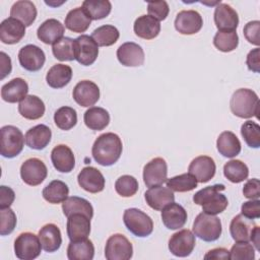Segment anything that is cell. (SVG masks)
Here are the masks:
<instances>
[{
	"label": "cell",
	"instance_id": "1",
	"mask_svg": "<svg viewBox=\"0 0 260 260\" xmlns=\"http://www.w3.org/2000/svg\"><path fill=\"white\" fill-rule=\"evenodd\" d=\"M123 150L121 138L112 132L100 135L91 148L93 159L101 166L109 167L117 162Z\"/></svg>",
	"mask_w": 260,
	"mask_h": 260
},
{
	"label": "cell",
	"instance_id": "2",
	"mask_svg": "<svg viewBox=\"0 0 260 260\" xmlns=\"http://www.w3.org/2000/svg\"><path fill=\"white\" fill-rule=\"evenodd\" d=\"M224 189L225 187L223 184L207 186L194 194L193 201L202 206L203 212L216 215L224 211L229 204L226 196L221 193Z\"/></svg>",
	"mask_w": 260,
	"mask_h": 260
},
{
	"label": "cell",
	"instance_id": "3",
	"mask_svg": "<svg viewBox=\"0 0 260 260\" xmlns=\"http://www.w3.org/2000/svg\"><path fill=\"white\" fill-rule=\"evenodd\" d=\"M230 108L233 114L239 118L248 119L254 116L259 118V98L252 89H237L231 98Z\"/></svg>",
	"mask_w": 260,
	"mask_h": 260
},
{
	"label": "cell",
	"instance_id": "4",
	"mask_svg": "<svg viewBox=\"0 0 260 260\" xmlns=\"http://www.w3.org/2000/svg\"><path fill=\"white\" fill-rule=\"evenodd\" d=\"M0 134L1 155L7 158L17 156L22 151L25 141L22 132L15 126L6 125L1 128Z\"/></svg>",
	"mask_w": 260,
	"mask_h": 260
},
{
	"label": "cell",
	"instance_id": "5",
	"mask_svg": "<svg viewBox=\"0 0 260 260\" xmlns=\"http://www.w3.org/2000/svg\"><path fill=\"white\" fill-rule=\"evenodd\" d=\"M221 231V221L213 214L201 212L193 222V234L205 242L216 241L220 237Z\"/></svg>",
	"mask_w": 260,
	"mask_h": 260
},
{
	"label": "cell",
	"instance_id": "6",
	"mask_svg": "<svg viewBox=\"0 0 260 260\" xmlns=\"http://www.w3.org/2000/svg\"><path fill=\"white\" fill-rule=\"evenodd\" d=\"M123 221L128 231L139 238L147 237L153 231V221L150 216L137 208L126 209Z\"/></svg>",
	"mask_w": 260,
	"mask_h": 260
},
{
	"label": "cell",
	"instance_id": "7",
	"mask_svg": "<svg viewBox=\"0 0 260 260\" xmlns=\"http://www.w3.org/2000/svg\"><path fill=\"white\" fill-rule=\"evenodd\" d=\"M42 248L40 238L29 232L20 234L14 241L15 256L21 260L36 259L41 254Z\"/></svg>",
	"mask_w": 260,
	"mask_h": 260
},
{
	"label": "cell",
	"instance_id": "8",
	"mask_svg": "<svg viewBox=\"0 0 260 260\" xmlns=\"http://www.w3.org/2000/svg\"><path fill=\"white\" fill-rule=\"evenodd\" d=\"M133 255L130 241L122 234L112 235L106 243L105 257L108 260H129Z\"/></svg>",
	"mask_w": 260,
	"mask_h": 260
},
{
	"label": "cell",
	"instance_id": "9",
	"mask_svg": "<svg viewBox=\"0 0 260 260\" xmlns=\"http://www.w3.org/2000/svg\"><path fill=\"white\" fill-rule=\"evenodd\" d=\"M74 53L75 60L83 65L89 66L98 58L99 46L93 39L87 35H81L74 39Z\"/></svg>",
	"mask_w": 260,
	"mask_h": 260
},
{
	"label": "cell",
	"instance_id": "10",
	"mask_svg": "<svg viewBox=\"0 0 260 260\" xmlns=\"http://www.w3.org/2000/svg\"><path fill=\"white\" fill-rule=\"evenodd\" d=\"M48 170L43 160L37 157L26 159L20 167V177L29 186H38L47 178Z\"/></svg>",
	"mask_w": 260,
	"mask_h": 260
},
{
	"label": "cell",
	"instance_id": "11",
	"mask_svg": "<svg viewBox=\"0 0 260 260\" xmlns=\"http://www.w3.org/2000/svg\"><path fill=\"white\" fill-rule=\"evenodd\" d=\"M195 244V235L185 229L172 235L169 240V250L177 257H187L193 252Z\"/></svg>",
	"mask_w": 260,
	"mask_h": 260
},
{
	"label": "cell",
	"instance_id": "12",
	"mask_svg": "<svg viewBox=\"0 0 260 260\" xmlns=\"http://www.w3.org/2000/svg\"><path fill=\"white\" fill-rule=\"evenodd\" d=\"M168 177V166L162 157H154L143 168V181L147 187L162 185Z\"/></svg>",
	"mask_w": 260,
	"mask_h": 260
},
{
	"label": "cell",
	"instance_id": "13",
	"mask_svg": "<svg viewBox=\"0 0 260 260\" xmlns=\"http://www.w3.org/2000/svg\"><path fill=\"white\" fill-rule=\"evenodd\" d=\"M18 61L22 68L27 71H38L40 70L46 61V56L44 51L36 45L23 46L18 52Z\"/></svg>",
	"mask_w": 260,
	"mask_h": 260
},
{
	"label": "cell",
	"instance_id": "14",
	"mask_svg": "<svg viewBox=\"0 0 260 260\" xmlns=\"http://www.w3.org/2000/svg\"><path fill=\"white\" fill-rule=\"evenodd\" d=\"M213 18L218 31H235L239 24L237 11L226 3H219L215 7Z\"/></svg>",
	"mask_w": 260,
	"mask_h": 260
},
{
	"label": "cell",
	"instance_id": "15",
	"mask_svg": "<svg viewBox=\"0 0 260 260\" xmlns=\"http://www.w3.org/2000/svg\"><path fill=\"white\" fill-rule=\"evenodd\" d=\"M202 25V16L195 10H182L175 19V28L182 35H194L201 29Z\"/></svg>",
	"mask_w": 260,
	"mask_h": 260
},
{
	"label": "cell",
	"instance_id": "16",
	"mask_svg": "<svg viewBox=\"0 0 260 260\" xmlns=\"http://www.w3.org/2000/svg\"><path fill=\"white\" fill-rule=\"evenodd\" d=\"M189 174H191L197 182L206 183L210 181L216 171V166L210 156L200 155L195 157L189 165Z\"/></svg>",
	"mask_w": 260,
	"mask_h": 260
},
{
	"label": "cell",
	"instance_id": "17",
	"mask_svg": "<svg viewBox=\"0 0 260 260\" xmlns=\"http://www.w3.org/2000/svg\"><path fill=\"white\" fill-rule=\"evenodd\" d=\"M72 96L79 106L90 107L100 100V88L90 80H81L74 86Z\"/></svg>",
	"mask_w": 260,
	"mask_h": 260
},
{
	"label": "cell",
	"instance_id": "18",
	"mask_svg": "<svg viewBox=\"0 0 260 260\" xmlns=\"http://www.w3.org/2000/svg\"><path fill=\"white\" fill-rule=\"evenodd\" d=\"M119 62L127 67H138L144 63V51L136 43L127 42L117 50Z\"/></svg>",
	"mask_w": 260,
	"mask_h": 260
},
{
	"label": "cell",
	"instance_id": "19",
	"mask_svg": "<svg viewBox=\"0 0 260 260\" xmlns=\"http://www.w3.org/2000/svg\"><path fill=\"white\" fill-rule=\"evenodd\" d=\"M77 182L83 190L89 193H99L104 190L106 180L98 169L85 167L78 174Z\"/></svg>",
	"mask_w": 260,
	"mask_h": 260
},
{
	"label": "cell",
	"instance_id": "20",
	"mask_svg": "<svg viewBox=\"0 0 260 260\" xmlns=\"http://www.w3.org/2000/svg\"><path fill=\"white\" fill-rule=\"evenodd\" d=\"M67 235L70 241L86 239L90 234V218L82 213H74L67 219Z\"/></svg>",
	"mask_w": 260,
	"mask_h": 260
},
{
	"label": "cell",
	"instance_id": "21",
	"mask_svg": "<svg viewBox=\"0 0 260 260\" xmlns=\"http://www.w3.org/2000/svg\"><path fill=\"white\" fill-rule=\"evenodd\" d=\"M144 198L149 207L154 210H162L167 205L174 202L175 195L171 189L159 185L150 187L144 193Z\"/></svg>",
	"mask_w": 260,
	"mask_h": 260
},
{
	"label": "cell",
	"instance_id": "22",
	"mask_svg": "<svg viewBox=\"0 0 260 260\" xmlns=\"http://www.w3.org/2000/svg\"><path fill=\"white\" fill-rule=\"evenodd\" d=\"M25 35V25L19 20L8 17L0 24V40L7 45H13L20 42Z\"/></svg>",
	"mask_w": 260,
	"mask_h": 260
},
{
	"label": "cell",
	"instance_id": "23",
	"mask_svg": "<svg viewBox=\"0 0 260 260\" xmlns=\"http://www.w3.org/2000/svg\"><path fill=\"white\" fill-rule=\"evenodd\" d=\"M187 211L185 208L175 202L170 203L161 211V220L169 230H179L183 228L187 221Z\"/></svg>",
	"mask_w": 260,
	"mask_h": 260
},
{
	"label": "cell",
	"instance_id": "24",
	"mask_svg": "<svg viewBox=\"0 0 260 260\" xmlns=\"http://www.w3.org/2000/svg\"><path fill=\"white\" fill-rule=\"evenodd\" d=\"M51 160L54 168L60 173H70L75 166V157L71 148L65 144H59L52 149Z\"/></svg>",
	"mask_w": 260,
	"mask_h": 260
},
{
	"label": "cell",
	"instance_id": "25",
	"mask_svg": "<svg viewBox=\"0 0 260 260\" xmlns=\"http://www.w3.org/2000/svg\"><path fill=\"white\" fill-rule=\"evenodd\" d=\"M65 31L64 25L55 18H49L45 20L38 28L37 36L44 44L51 45L63 38Z\"/></svg>",
	"mask_w": 260,
	"mask_h": 260
},
{
	"label": "cell",
	"instance_id": "26",
	"mask_svg": "<svg viewBox=\"0 0 260 260\" xmlns=\"http://www.w3.org/2000/svg\"><path fill=\"white\" fill-rule=\"evenodd\" d=\"M28 92V85L26 81L20 77L13 78L1 87V98L7 103L21 102Z\"/></svg>",
	"mask_w": 260,
	"mask_h": 260
},
{
	"label": "cell",
	"instance_id": "27",
	"mask_svg": "<svg viewBox=\"0 0 260 260\" xmlns=\"http://www.w3.org/2000/svg\"><path fill=\"white\" fill-rule=\"evenodd\" d=\"M51 137V129L44 124H40L27 130L24 136V140L29 148L42 150L50 143Z\"/></svg>",
	"mask_w": 260,
	"mask_h": 260
},
{
	"label": "cell",
	"instance_id": "28",
	"mask_svg": "<svg viewBox=\"0 0 260 260\" xmlns=\"http://www.w3.org/2000/svg\"><path fill=\"white\" fill-rule=\"evenodd\" d=\"M39 238L43 249L52 253L57 251L62 244V237L59 228L54 223H47L39 231Z\"/></svg>",
	"mask_w": 260,
	"mask_h": 260
},
{
	"label": "cell",
	"instance_id": "29",
	"mask_svg": "<svg viewBox=\"0 0 260 260\" xmlns=\"http://www.w3.org/2000/svg\"><path fill=\"white\" fill-rule=\"evenodd\" d=\"M133 29L137 37L144 40H152L158 36L160 23L150 15H141L136 18Z\"/></svg>",
	"mask_w": 260,
	"mask_h": 260
},
{
	"label": "cell",
	"instance_id": "30",
	"mask_svg": "<svg viewBox=\"0 0 260 260\" xmlns=\"http://www.w3.org/2000/svg\"><path fill=\"white\" fill-rule=\"evenodd\" d=\"M72 78V69L69 65L62 63L53 65L46 75V81L52 88H62L67 85Z\"/></svg>",
	"mask_w": 260,
	"mask_h": 260
},
{
	"label": "cell",
	"instance_id": "31",
	"mask_svg": "<svg viewBox=\"0 0 260 260\" xmlns=\"http://www.w3.org/2000/svg\"><path fill=\"white\" fill-rule=\"evenodd\" d=\"M45 104L37 95H26L18 105L19 114L28 120H37L45 114Z\"/></svg>",
	"mask_w": 260,
	"mask_h": 260
},
{
	"label": "cell",
	"instance_id": "32",
	"mask_svg": "<svg viewBox=\"0 0 260 260\" xmlns=\"http://www.w3.org/2000/svg\"><path fill=\"white\" fill-rule=\"evenodd\" d=\"M10 16L22 22L25 26H29L37 18L36 5L28 0L16 1L10 9Z\"/></svg>",
	"mask_w": 260,
	"mask_h": 260
},
{
	"label": "cell",
	"instance_id": "33",
	"mask_svg": "<svg viewBox=\"0 0 260 260\" xmlns=\"http://www.w3.org/2000/svg\"><path fill=\"white\" fill-rule=\"evenodd\" d=\"M253 219L245 217L243 214L236 215L230 224V233L236 242H244L250 240V234L255 226Z\"/></svg>",
	"mask_w": 260,
	"mask_h": 260
},
{
	"label": "cell",
	"instance_id": "34",
	"mask_svg": "<svg viewBox=\"0 0 260 260\" xmlns=\"http://www.w3.org/2000/svg\"><path fill=\"white\" fill-rule=\"evenodd\" d=\"M218 152L224 157H235L241 152V142L235 133L223 131L216 140Z\"/></svg>",
	"mask_w": 260,
	"mask_h": 260
},
{
	"label": "cell",
	"instance_id": "35",
	"mask_svg": "<svg viewBox=\"0 0 260 260\" xmlns=\"http://www.w3.org/2000/svg\"><path fill=\"white\" fill-rule=\"evenodd\" d=\"M93 256L94 246L87 238L71 241L67 247V257L69 260H91Z\"/></svg>",
	"mask_w": 260,
	"mask_h": 260
},
{
	"label": "cell",
	"instance_id": "36",
	"mask_svg": "<svg viewBox=\"0 0 260 260\" xmlns=\"http://www.w3.org/2000/svg\"><path fill=\"white\" fill-rule=\"evenodd\" d=\"M91 18L82 7L70 10L65 17V27L73 32H84L90 25Z\"/></svg>",
	"mask_w": 260,
	"mask_h": 260
},
{
	"label": "cell",
	"instance_id": "37",
	"mask_svg": "<svg viewBox=\"0 0 260 260\" xmlns=\"http://www.w3.org/2000/svg\"><path fill=\"white\" fill-rule=\"evenodd\" d=\"M84 124L87 128L95 131L105 129L110 123V115L108 111L101 107L89 108L83 116Z\"/></svg>",
	"mask_w": 260,
	"mask_h": 260
},
{
	"label": "cell",
	"instance_id": "38",
	"mask_svg": "<svg viewBox=\"0 0 260 260\" xmlns=\"http://www.w3.org/2000/svg\"><path fill=\"white\" fill-rule=\"evenodd\" d=\"M62 210L65 216H70L74 213H82L88 216L90 219L93 216L92 205L84 198L71 196L62 202Z\"/></svg>",
	"mask_w": 260,
	"mask_h": 260
},
{
	"label": "cell",
	"instance_id": "39",
	"mask_svg": "<svg viewBox=\"0 0 260 260\" xmlns=\"http://www.w3.org/2000/svg\"><path fill=\"white\" fill-rule=\"evenodd\" d=\"M68 194H69L68 186L60 180L52 181L43 189V192H42L44 199L52 204L62 203L68 198Z\"/></svg>",
	"mask_w": 260,
	"mask_h": 260
},
{
	"label": "cell",
	"instance_id": "40",
	"mask_svg": "<svg viewBox=\"0 0 260 260\" xmlns=\"http://www.w3.org/2000/svg\"><path fill=\"white\" fill-rule=\"evenodd\" d=\"M223 175L232 183H241L249 176V169L246 164L239 159H232L223 166Z\"/></svg>",
	"mask_w": 260,
	"mask_h": 260
},
{
	"label": "cell",
	"instance_id": "41",
	"mask_svg": "<svg viewBox=\"0 0 260 260\" xmlns=\"http://www.w3.org/2000/svg\"><path fill=\"white\" fill-rule=\"evenodd\" d=\"M90 37L93 39L98 46L109 47L118 41L120 32L114 25L105 24L95 28Z\"/></svg>",
	"mask_w": 260,
	"mask_h": 260
},
{
	"label": "cell",
	"instance_id": "42",
	"mask_svg": "<svg viewBox=\"0 0 260 260\" xmlns=\"http://www.w3.org/2000/svg\"><path fill=\"white\" fill-rule=\"evenodd\" d=\"M82 8L86 11L91 20H99L110 14L112 4L108 0H85L82 3Z\"/></svg>",
	"mask_w": 260,
	"mask_h": 260
},
{
	"label": "cell",
	"instance_id": "43",
	"mask_svg": "<svg viewBox=\"0 0 260 260\" xmlns=\"http://www.w3.org/2000/svg\"><path fill=\"white\" fill-rule=\"evenodd\" d=\"M54 122L61 130H70L77 123L76 111L71 107H61L54 114Z\"/></svg>",
	"mask_w": 260,
	"mask_h": 260
},
{
	"label": "cell",
	"instance_id": "44",
	"mask_svg": "<svg viewBox=\"0 0 260 260\" xmlns=\"http://www.w3.org/2000/svg\"><path fill=\"white\" fill-rule=\"evenodd\" d=\"M53 55L60 61H72L75 59L74 39L63 37L52 47Z\"/></svg>",
	"mask_w": 260,
	"mask_h": 260
},
{
	"label": "cell",
	"instance_id": "45",
	"mask_svg": "<svg viewBox=\"0 0 260 260\" xmlns=\"http://www.w3.org/2000/svg\"><path fill=\"white\" fill-rule=\"evenodd\" d=\"M167 187L173 192H188L197 187V181L191 174H181L167 181Z\"/></svg>",
	"mask_w": 260,
	"mask_h": 260
},
{
	"label": "cell",
	"instance_id": "46",
	"mask_svg": "<svg viewBox=\"0 0 260 260\" xmlns=\"http://www.w3.org/2000/svg\"><path fill=\"white\" fill-rule=\"evenodd\" d=\"M213 45L221 52L228 53L237 49L239 37L235 31H217L213 38Z\"/></svg>",
	"mask_w": 260,
	"mask_h": 260
},
{
	"label": "cell",
	"instance_id": "47",
	"mask_svg": "<svg viewBox=\"0 0 260 260\" xmlns=\"http://www.w3.org/2000/svg\"><path fill=\"white\" fill-rule=\"evenodd\" d=\"M241 134L248 146L252 148L260 147V126L253 121H246L241 126Z\"/></svg>",
	"mask_w": 260,
	"mask_h": 260
},
{
	"label": "cell",
	"instance_id": "48",
	"mask_svg": "<svg viewBox=\"0 0 260 260\" xmlns=\"http://www.w3.org/2000/svg\"><path fill=\"white\" fill-rule=\"evenodd\" d=\"M137 180L130 175H124L117 179L115 183L116 192L122 197H131L138 191Z\"/></svg>",
	"mask_w": 260,
	"mask_h": 260
},
{
	"label": "cell",
	"instance_id": "49",
	"mask_svg": "<svg viewBox=\"0 0 260 260\" xmlns=\"http://www.w3.org/2000/svg\"><path fill=\"white\" fill-rule=\"evenodd\" d=\"M255 258V248L249 241L237 242L230 251L232 260H253Z\"/></svg>",
	"mask_w": 260,
	"mask_h": 260
},
{
	"label": "cell",
	"instance_id": "50",
	"mask_svg": "<svg viewBox=\"0 0 260 260\" xmlns=\"http://www.w3.org/2000/svg\"><path fill=\"white\" fill-rule=\"evenodd\" d=\"M16 215L12 209L2 208L0 209V235L6 236L13 232L16 225Z\"/></svg>",
	"mask_w": 260,
	"mask_h": 260
},
{
	"label": "cell",
	"instance_id": "51",
	"mask_svg": "<svg viewBox=\"0 0 260 260\" xmlns=\"http://www.w3.org/2000/svg\"><path fill=\"white\" fill-rule=\"evenodd\" d=\"M147 11H148V15L160 21L167 18L170 8H169V4L166 1H155V2H148Z\"/></svg>",
	"mask_w": 260,
	"mask_h": 260
},
{
	"label": "cell",
	"instance_id": "52",
	"mask_svg": "<svg viewBox=\"0 0 260 260\" xmlns=\"http://www.w3.org/2000/svg\"><path fill=\"white\" fill-rule=\"evenodd\" d=\"M259 28H260V21L259 20H252V21H249L244 26V29H243L246 40L249 43H251L255 46L260 45Z\"/></svg>",
	"mask_w": 260,
	"mask_h": 260
},
{
	"label": "cell",
	"instance_id": "53",
	"mask_svg": "<svg viewBox=\"0 0 260 260\" xmlns=\"http://www.w3.org/2000/svg\"><path fill=\"white\" fill-rule=\"evenodd\" d=\"M241 214L250 219H256L260 217V200L251 199L246 201L241 206Z\"/></svg>",
	"mask_w": 260,
	"mask_h": 260
},
{
	"label": "cell",
	"instance_id": "54",
	"mask_svg": "<svg viewBox=\"0 0 260 260\" xmlns=\"http://www.w3.org/2000/svg\"><path fill=\"white\" fill-rule=\"evenodd\" d=\"M243 194L248 199H258L260 197V182L257 178L248 180L243 187Z\"/></svg>",
	"mask_w": 260,
	"mask_h": 260
},
{
	"label": "cell",
	"instance_id": "55",
	"mask_svg": "<svg viewBox=\"0 0 260 260\" xmlns=\"http://www.w3.org/2000/svg\"><path fill=\"white\" fill-rule=\"evenodd\" d=\"M246 64L249 70L255 73L260 72V49L259 48H255L248 53Z\"/></svg>",
	"mask_w": 260,
	"mask_h": 260
},
{
	"label": "cell",
	"instance_id": "56",
	"mask_svg": "<svg viewBox=\"0 0 260 260\" xmlns=\"http://www.w3.org/2000/svg\"><path fill=\"white\" fill-rule=\"evenodd\" d=\"M15 199L14 191L7 186L2 185L0 187V209L8 208Z\"/></svg>",
	"mask_w": 260,
	"mask_h": 260
},
{
	"label": "cell",
	"instance_id": "57",
	"mask_svg": "<svg viewBox=\"0 0 260 260\" xmlns=\"http://www.w3.org/2000/svg\"><path fill=\"white\" fill-rule=\"evenodd\" d=\"M204 259L228 260V259H230V251L225 248H215V249L208 251L204 255Z\"/></svg>",
	"mask_w": 260,
	"mask_h": 260
},
{
	"label": "cell",
	"instance_id": "58",
	"mask_svg": "<svg viewBox=\"0 0 260 260\" xmlns=\"http://www.w3.org/2000/svg\"><path fill=\"white\" fill-rule=\"evenodd\" d=\"M0 61H1V79H4L7 75L10 74L12 66H11V59L9 58V56L4 53L1 52L0 53Z\"/></svg>",
	"mask_w": 260,
	"mask_h": 260
},
{
	"label": "cell",
	"instance_id": "59",
	"mask_svg": "<svg viewBox=\"0 0 260 260\" xmlns=\"http://www.w3.org/2000/svg\"><path fill=\"white\" fill-rule=\"evenodd\" d=\"M250 240L252 241V244L254 248L257 251H260V228L258 225H255L250 234Z\"/></svg>",
	"mask_w": 260,
	"mask_h": 260
}]
</instances>
